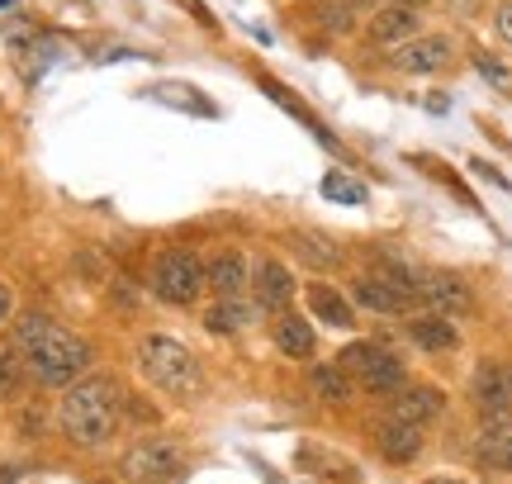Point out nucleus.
Masks as SVG:
<instances>
[{"instance_id":"1","label":"nucleus","mask_w":512,"mask_h":484,"mask_svg":"<svg viewBox=\"0 0 512 484\" xmlns=\"http://www.w3.org/2000/svg\"><path fill=\"white\" fill-rule=\"evenodd\" d=\"M15 347H19V356H24V366L34 371V380L48 385V390L76 385V380L86 375V366H91L86 337H76L72 328H62V323L48 314H19Z\"/></svg>"},{"instance_id":"2","label":"nucleus","mask_w":512,"mask_h":484,"mask_svg":"<svg viewBox=\"0 0 512 484\" xmlns=\"http://www.w3.org/2000/svg\"><path fill=\"white\" fill-rule=\"evenodd\" d=\"M119 413H124V394L110 375H86L67 385L62 394V409H57V423L72 437L76 447H105L114 432H119Z\"/></svg>"},{"instance_id":"3","label":"nucleus","mask_w":512,"mask_h":484,"mask_svg":"<svg viewBox=\"0 0 512 484\" xmlns=\"http://www.w3.org/2000/svg\"><path fill=\"white\" fill-rule=\"evenodd\" d=\"M138 371L166 394H195L200 390V361L190 356L185 342L166 333H147L138 342Z\"/></svg>"},{"instance_id":"4","label":"nucleus","mask_w":512,"mask_h":484,"mask_svg":"<svg viewBox=\"0 0 512 484\" xmlns=\"http://www.w3.org/2000/svg\"><path fill=\"white\" fill-rule=\"evenodd\" d=\"M204 290V261L185 247H166L152 261V295L162 304H195Z\"/></svg>"},{"instance_id":"5","label":"nucleus","mask_w":512,"mask_h":484,"mask_svg":"<svg viewBox=\"0 0 512 484\" xmlns=\"http://www.w3.org/2000/svg\"><path fill=\"white\" fill-rule=\"evenodd\" d=\"M342 371L356 375L370 394H380V399H394V394L408 385V371H403L399 356H389L384 347L375 342H351L347 352H342Z\"/></svg>"},{"instance_id":"6","label":"nucleus","mask_w":512,"mask_h":484,"mask_svg":"<svg viewBox=\"0 0 512 484\" xmlns=\"http://www.w3.org/2000/svg\"><path fill=\"white\" fill-rule=\"evenodd\" d=\"M119 470H124L128 484H166L181 475V451L166 437H147V442L124 451V466Z\"/></svg>"},{"instance_id":"7","label":"nucleus","mask_w":512,"mask_h":484,"mask_svg":"<svg viewBox=\"0 0 512 484\" xmlns=\"http://www.w3.org/2000/svg\"><path fill=\"white\" fill-rule=\"evenodd\" d=\"M418 299L432 309V314H441V318H465L470 309H475L470 285H465L460 276H451V271H437V276L418 280Z\"/></svg>"},{"instance_id":"8","label":"nucleus","mask_w":512,"mask_h":484,"mask_svg":"<svg viewBox=\"0 0 512 484\" xmlns=\"http://www.w3.org/2000/svg\"><path fill=\"white\" fill-rule=\"evenodd\" d=\"M351 299L366 314H403V309L418 304V290H403V285H394V280H384V276H361V280H351Z\"/></svg>"},{"instance_id":"9","label":"nucleus","mask_w":512,"mask_h":484,"mask_svg":"<svg viewBox=\"0 0 512 484\" xmlns=\"http://www.w3.org/2000/svg\"><path fill=\"white\" fill-rule=\"evenodd\" d=\"M475 409L484 418H508L512 413V366H498V361H484L475 371Z\"/></svg>"},{"instance_id":"10","label":"nucleus","mask_w":512,"mask_h":484,"mask_svg":"<svg viewBox=\"0 0 512 484\" xmlns=\"http://www.w3.org/2000/svg\"><path fill=\"white\" fill-rule=\"evenodd\" d=\"M441 409H446V394H441L437 385H403V390L389 399V418H394V423H408V428L432 423Z\"/></svg>"},{"instance_id":"11","label":"nucleus","mask_w":512,"mask_h":484,"mask_svg":"<svg viewBox=\"0 0 512 484\" xmlns=\"http://www.w3.org/2000/svg\"><path fill=\"white\" fill-rule=\"evenodd\" d=\"M204 285L214 290L219 299H238L247 295V285H252V266H247V257L242 252H214V257L204 261Z\"/></svg>"},{"instance_id":"12","label":"nucleus","mask_w":512,"mask_h":484,"mask_svg":"<svg viewBox=\"0 0 512 484\" xmlns=\"http://www.w3.org/2000/svg\"><path fill=\"white\" fill-rule=\"evenodd\" d=\"M451 62V43L441 34H418V38H408V43H399V53H394V67L399 72H441Z\"/></svg>"},{"instance_id":"13","label":"nucleus","mask_w":512,"mask_h":484,"mask_svg":"<svg viewBox=\"0 0 512 484\" xmlns=\"http://www.w3.org/2000/svg\"><path fill=\"white\" fill-rule=\"evenodd\" d=\"M418 24H422V15L418 10H408V5H380L375 15H370V24H366V34L375 38V43H408V38H418Z\"/></svg>"},{"instance_id":"14","label":"nucleus","mask_w":512,"mask_h":484,"mask_svg":"<svg viewBox=\"0 0 512 484\" xmlns=\"http://www.w3.org/2000/svg\"><path fill=\"white\" fill-rule=\"evenodd\" d=\"M252 285H256V304H261V309H271V314H285V309H290L294 280H290V271H285L280 261H261Z\"/></svg>"},{"instance_id":"15","label":"nucleus","mask_w":512,"mask_h":484,"mask_svg":"<svg viewBox=\"0 0 512 484\" xmlns=\"http://www.w3.org/2000/svg\"><path fill=\"white\" fill-rule=\"evenodd\" d=\"M408 337L418 342L422 352H432V356H441V352H456L460 347V333H456V323L451 318H441V314H418V318H408Z\"/></svg>"},{"instance_id":"16","label":"nucleus","mask_w":512,"mask_h":484,"mask_svg":"<svg viewBox=\"0 0 512 484\" xmlns=\"http://www.w3.org/2000/svg\"><path fill=\"white\" fill-rule=\"evenodd\" d=\"M275 347L290 356V361H309L313 356V328H309V318H299L294 309H285V314L275 318Z\"/></svg>"},{"instance_id":"17","label":"nucleus","mask_w":512,"mask_h":484,"mask_svg":"<svg viewBox=\"0 0 512 484\" xmlns=\"http://www.w3.org/2000/svg\"><path fill=\"white\" fill-rule=\"evenodd\" d=\"M475 451H479V461H484L489 470H503V475H512V423H508V418H494L489 428L479 432Z\"/></svg>"},{"instance_id":"18","label":"nucleus","mask_w":512,"mask_h":484,"mask_svg":"<svg viewBox=\"0 0 512 484\" xmlns=\"http://www.w3.org/2000/svg\"><path fill=\"white\" fill-rule=\"evenodd\" d=\"M261 314V304H247V299H219V304H209L204 309V328L209 333H238V328H247L252 318Z\"/></svg>"},{"instance_id":"19","label":"nucleus","mask_w":512,"mask_h":484,"mask_svg":"<svg viewBox=\"0 0 512 484\" xmlns=\"http://www.w3.org/2000/svg\"><path fill=\"white\" fill-rule=\"evenodd\" d=\"M380 451H384V461H394V466H403V461H413L422 451V432L418 428H408V423H384L380 428Z\"/></svg>"},{"instance_id":"20","label":"nucleus","mask_w":512,"mask_h":484,"mask_svg":"<svg viewBox=\"0 0 512 484\" xmlns=\"http://www.w3.org/2000/svg\"><path fill=\"white\" fill-rule=\"evenodd\" d=\"M309 309H313V318H328L332 328H351V323H356L351 304L337 295L332 285H323V280H318V285H309Z\"/></svg>"},{"instance_id":"21","label":"nucleus","mask_w":512,"mask_h":484,"mask_svg":"<svg viewBox=\"0 0 512 484\" xmlns=\"http://www.w3.org/2000/svg\"><path fill=\"white\" fill-rule=\"evenodd\" d=\"M309 390L318 394V399H328V404H347L351 399V375L342 371V361H332V366H313Z\"/></svg>"},{"instance_id":"22","label":"nucleus","mask_w":512,"mask_h":484,"mask_svg":"<svg viewBox=\"0 0 512 484\" xmlns=\"http://www.w3.org/2000/svg\"><path fill=\"white\" fill-rule=\"evenodd\" d=\"M294 252L309 261L313 271H332V266H342V252H337V242L323 238V233H294Z\"/></svg>"},{"instance_id":"23","label":"nucleus","mask_w":512,"mask_h":484,"mask_svg":"<svg viewBox=\"0 0 512 484\" xmlns=\"http://www.w3.org/2000/svg\"><path fill=\"white\" fill-rule=\"evenodd\" d=\"M323 195L337 200V205H366V186H356L342 171H328V176H323Z\"/></svg>"},{"instance_id":"24","label":"nucleus","mask_w":512,"mask_h":484,"mask_svg":"<svg viewBox=\"0 0 512 484\" xmlns=\"http://www.w3.org/2000/svg\"><path fill=\"white\" fill-rule=\"evenodd\" d=\"M309 15L323 24V29H332V34H347L351 29V10L342 5V0H313Z\"/></svg>"},{"instance_id":"25","label":"nucleus","mask_w":512,"mask_h":484,"mask_svg":"<svg viewBox=\"0 0 512 484\" xmlns=\"http://www.w3.org/2000/svg\"><path fill=\"white\" fill-rule=\"evenodd\" d=\"M24 390V356L0 347V399H15Z\"/></svg>"},{"instance_id":"26","label":"nucleus","mask_w":512,"mask_h":484,"mask_svg":"<svg viewBox=\"0 0 512 484\" xmlns=\"http://www.w3.org/2000/svg\"><path fill=\"white\" fill-rule=\"evenodd\" d=\"M470 62H475V72L484 76V81H489L494 91H508V95H512V72L503 67V62H498L494 53H484V48H479V53L470 57Z\"/></svg>"},{"instance_id":"27","label":"nucleus","mask_w":512,"mask_h":484,"mask_svg":"<svg viewBox=\"0 0 512 484\" xmlns=\"http://www.w3.org/2000/svg\"><path fill=\"white\" fill-rule=\"evenodd\" d=\"M494 24H498V38H503V43H512V5H503V10H498Z\"/></svg>"},{"instance_id":"28","label":"nucleus","mask_w":512,"mask_h":484,"mask_svg":"<svg viewBox=\"0 0 512 484\" xmlns=\"http://www.w3.org/2000/svg\"><path fill=\"white\" fill-rule=\"evenodd\" d=\"M5 318H15V295H10V285L0 280V323H5Z\"/></svg>"},{"instance_id":"29","label":"nucleus","mask_w":512,"mask_h":484,"mask_svg":"<svg viewBox=\"0 0 512 484\" xmlns=\"http://www.w3.org/2000/svg\"><path fill=\"white\" fill-rule=\"evenodd\" d=\"M389 5H408V10H418V5H427V0H389Z\"/></svg>"},{"instance_id":"30","label":"nucleus","mask_w":512,"mask_h":484,"mask_svg":"<svg viewBox=\"0 0 512 484\" xmlns=\"http://www.w3.org/2000/svg\"><path fill=\"white\" fill-rule=\"evenodd\" d=\"M427 484H460V480H427Z\"/></svg>"},{"instance_id":"31","label":"nucleus","mask_w":512,"mask_h":484,"mask_svg":"<svg viewBox=\"0 0 512 484\" xmlns=\"http://www.w3.org/2000/svg\"><path fill=\"white\" fill-rule=\"evenodd\" d=\"M5 5H10V0H0V10H5Z\"/></svg>"}]
</instances>
